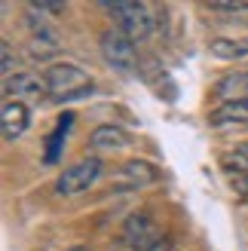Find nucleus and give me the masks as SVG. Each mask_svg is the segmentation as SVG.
<instances>
[{
  "label": "nucleus",
  "instance_id": "nucleus-8",
  "mask_svg": "<svg viewBox=\"0 0 248 251\" xmlns=\"http://www.w3.org/2000/svg\"><path fill=\"white\" fill-rule=\"evenodd\" d=\"M208 126L212 129H230V126H248V98L242 101H224L208 110Z\"/></svg>",
  "mask_w": 248,
  "mask_h": 251
},
{
  "label": "nucleus",
  "instance_id": "nucleus-3",
  "mask_svg": "<svg viewBox=\"0 0 248 251\" xmlns=\"http://www.w3.org/2000/svg\"><path fill=\"white\" fill-rule=\"evenodd\" d=\"M101 169H104V162L98 159V156L77 159L74 166H68L55 178V193L58 196H80V193H86L98 178H101Z\"/></svg>",
  "mask_w": 248,
  "mask_h": 251
},
{
  "label": "nucleus",
  "instance_id": "nucleus-4",
  "mask_svg": "<svg viewBox=\"0 0 248 251\" xmlns=\"http://www.w3.org/2000/svg\"><path fill=\"white\" fill-rule=\"evenodd\" d=\"M98 46H101V55H104V61L114 71L132 74L135 68H138V49H135V40H129L123 31H117V28L104 31L101 37H98Z\"/></svg>",
  "mask_w": 248,
  "mask_h": 251
},
{
  "label": "nucleus",
  "instance_id": "nucleus-5",
  "mask_svg": "<svg viewBox=\"0 0 248 251\" xmlns=\"http://www.w3.org/2000/svg\"><path fill=\"white\" fill-rule=\"evenodd\" d=\"M156 181H159V169L153 166V162H147V159H129V162H123L120 172L114 175L110 190H117V193L144 190V187H150Z\"/></svg>",
  "mask_w": 248,
  "mask_h": 251
},
{
  "label": "nucleus",
  "instance_id": "nucleus-1",
  "mask_svg": "<svg viewBox=\"0 0 248 251\" xmlns=\"http://www.w3.org/2000/svg\"><path fill=\"white\" fill-rule=\"evenodd\" d=\"M43 80L49 86V95L58 98V101H77V98H89L95 83L89 80V74L77 65H68V61H58V65H49L43 71Z\"/></svg>",
  "mask_w": 248,
  "mask_h": 251
},
{
  "label": "nucleus",
  "instance_id": "nucleus-13",
  "mask_svg": "<svg viewBox=\"0 0 248 251\" xmlns=\"http://www.w3.org/2000/svg\"><path fill=\"white\" fill-rule=\"evenodd\" d=\"M221 166L227 172H236V175H248V141L227 150L224 156H221Z\"/></svg>",
  "mask_w": 248,
  "mask_h": 251
},
{
  "label": "nucleus",
  "instance_id": "nucleus-6",
  "mask_svg": "<svg viewBox=\"0 0 248 251\" xmlns=\"http://www.w3.org/2000/svg\"><path fill=\"white\" fill-rule=\"evenodd\" d=\"M31 126V110L25 101H6L0 110V129H3V141H19Z\"/></svg>",
  "mask_w": 248,
  "mask_h": 251
},
{
  "label": "nucleus",
  "instance_id": "nucleus-12",
  "mask_svg": "<svg viewBox=\"0 0 248 251\" xmlns=\"http://www.w3.org/2000/svg\"><path fill=\"white\" fill-rule=\"evenodd\" d=\"M71 126H74V114H61L55 132L49 135V141H46V162H55L58 159V150H61V144H65V135H68Z\"/></svg>",
  "mask_w": 248,
  "mask_h": 251
},
{
  "label": "nucleus",
  "instance_id": "nucleus-15",
  "mask_svg": "<svg viewBox=\"0 0 248 251\" xmlns=\"http://www.w3.org/2000/svg\"><path fill=\"white\" fill-rule=\"evenodd\" d=\"M0 58H3V80H9V77H16V68H19V58L12 55V46H9V40H3L0 43Z\"/></svg>",
  "mask_w": 248,
  "mask_h": 251
},
{
  "label": "nucleus",
  "instance_id": "nucleus-9",
  "mask_svg": "<svg viewBox=\"0 0 248 251\" xmlns=\"http://www.w3.org/2000/svg\"><path fill=\"white\" fill-rule=\"evenodd\" d=\"M129 144H132V135L123 129V126H114V123L95 126L92 135H89V147L92 150H123Z\"/></svg>",
  "mask_w": 248,
  "mask_h": 251
},
{
  "label": "nucleus",
  "instance_id": "nucleus-11",
  "mask_svg": "<svg viewBox=\"0 0 248 251\" xmlns=\"http://www.w3.org/2000/svg\"><path fill=\"white\" fill-rule=\"evenodd\" d=\"M208 52L224 61H239L248 58V37H215L208 43Z\"/></svg>",
  "mask_w": 248,
  "mask_h": 251
},
{
  "label": "nucleus",
  "instance_id": "nucleus-10",
  "mask_svg": "<svg viewBox=\"0 0 248 251\" xmlns=\"http://www.w3.org/2000/svg\"><path fill=\"white\" fill-rule=\"evenodd\" d=\"M212 95L218 98L221 104L224 101H242L248 98V71H236V74H227L212 86Z\"/></svg>",
  "mask_w": 248,
  "mask_h": 251
},
{
  "label": "nucleus",
  "instance_id": "nucleus-7",
  "mask_svg": "<svg viewBox=\"0 0 248 251\" xmlns=\"http://www.w3.org/2000/svg\"><path fill=\"white\" fill-rule=\"evenodd\" d=\"M49 92L46 80L40 77V74H25L19 71L16 77L3 80V95L9 98V101H22V98H40Z\"/></svg>",
  "mask_w": 248,
  "mask_h": 251
},
{
  "label": "nucleus",
  "instance_id": "nucleus-17",
  "mask_svg": "<svg viewBox=\"0 0 248 251\" xmlns=\"http://www.w3.org/2000/svg\"><path fill=\"white\" fill-rule=\"evenodd\" d=\"M230 187H233L236 193H248V175H236V178L230 181Z\"/></svg>",
  "mask_w": 248,
  "mask_h": 251
},
{
  "label": "nucleus",
  "instance_id": "nucleus-18",
  "mask_svg": "<svg viewBox=\"0 0 248 251\" xmlns=\"http://www.w3.org/2000/svg\"><path fill=\"white\" fill-rule=\"evenodd\" d=\"M147 251H172V239H166V236H159V242L150 245Z\"/></svg>",
  "mask_w": 248,
  "mask_h": 251
},
{
  "label": "nucleus",
  "instance_id": "nucleus-2",
  "mask_svg": "<svg viewBox=\"0 0 248 251\" xmlns=\"http://www.w3.org/2000/svg\"><path fill=\"white\" fill-rule=\"evenodd\" d=\"M107 16H114L117 31H123L129 40H147L153 31V12L147 3H135V0H114V3H101Z\"/></svg>",
  "mask_w": 248,
  "mask_h": 251
},
{
  "label": "nucleus",
  "instance_id": "nucleus-19",
  "mask_svg": "<svg viewBox=\"0 0 248 251\" xmlns=\"http://www.w3.org/2000/svg\"><path fill=\"white\" fill-rule=\"evenodd\" d=\"M65 251H89L86 245H71V248H65Z\"/></svg>",
  "mask_w": 248,
  "mask_h": 251
},
{
  "label": "nucleus",
  "instance_id": "nucleus-14",
  "mask_svg": "<svg viewBox=\"0 0 248 251\" xmlns=\"http://www.w3.org/2000/svg\"><path fill=\"white\" fill-rule=\"evenodd\" d=\"M208 9L218 12V16H248V0H236V3H230V0H215V3H208Z\"/></svg>",
  "mask_w": 248,
  "mask_h": 251
},
{
  "label": "nucleus",
  "instance_id": "nucleus-16",
  "mask_svg": "<svg viewBox=\"0 0 248 251\" xmlns=\"http://www.w3.org/2000/svg\"><path fill=\"white\" fill-rule=\"evenodd\" d=\"M37 12H49V16H61V12L68 9V3H52V0H37V3H31Z\"/></svg>",
  "mask_w": 248,
  "mask_h": 251
}]
</instances>
